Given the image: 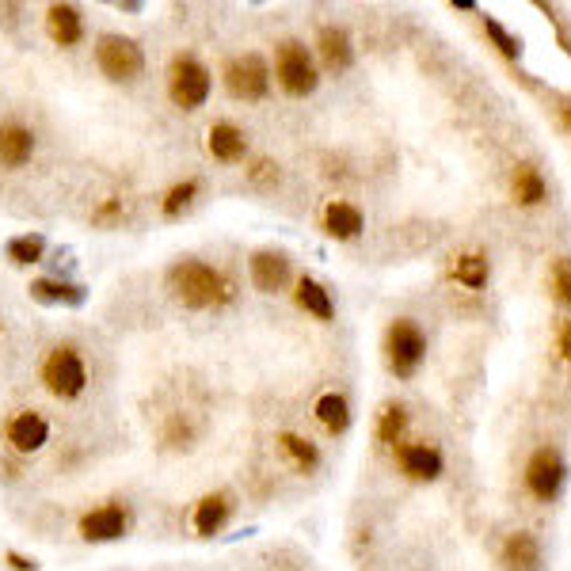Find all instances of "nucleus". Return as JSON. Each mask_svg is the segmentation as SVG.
Segmentation results:
<instances>
[{"instance_id":"obj_1","label":"nucleus","mask_w":571,"mask_h":571,"mask_svg":"<svg viewBox=\"0 0 571 571\" xmlns=\"http://www.w3.org/2000/svg\"><path fill=\"white\" fill-rule=\"evenodd\" d=\"M168 290L187 308H218L233 301V282L218 267L203 264V259H180L168 271Z\"/></svg>"},{"instance_id":"obj_2","label":"nucleus","mask_w":571,"mask_h":571,"mask_svg":"<svg viewBox=\"0 0 571 571\" xmlns=\"http://www.w3.org/2000/svg\"><path fill=\"white\" fill-rule=\"evenodd\" d=\"M423 359H427V336H423V328L412 316H397L389 324V331H385V362H389V369L400 381H408V377L420 374Z\"/></svg>"},{"instance_id":"obj_3","label":"nucleus","mask_w":571,"mask_h":571,"mask_svg":"<svg viewBox=\"0 0 571 571\" xmlns=\"http://www.w3.org/2000/svg\"><path fill=\"white\" fill-rule=\"evenodd\" d=\"M214 76L195 53H175L172 65H168V96L183 111H198V107L210 99Z\"/></svg>"},{"instance_id":"obj_4","label":"nucleus","mask_w":571,"mask_h":571,"mask_svg":"<svg viewBox=\"0 0 571 571\" xmlns=\"http://www.w3.org/2000/svg\"><path fill=\"white\" fill-rule=\"evenodd\" d=\"M42 385L58 400H76L88 389V366H84L81 351L73 343H58L42 359Z\"/></svg>"},{"instance_id":"obj_5","label":"nucleus","mask_w":571,"mask_h":571,"mask_svg":"<svg viewBox=\"0 0 571 571\" xmlns=\"http://www.w3.org/2000/svg\"><path fill=\"white\" fill-rule=\"evenodd\" d=\"M275 81L290 99H305L316 92L320 84V73H316L313 53L305 50L301 42H282L279 53H275Z\"/></svg>"},{"instance_id":"obj_6","label":"nucleus","mask_w":571,"mask_h":571,"mask_svg":"<svg viewBox=\"0 0 571 571\" xmlns=\"http://www.w3.org/2000/svg\"><path fill=\"white\" fill-rule=\"evenodd\" d=\"M221 81H226V92L233 99H244V104H259L271 92V69L259 53H236V58L226 61L221 69Z\"/></svg>"},{"instance_id":"obj_7","label":"nucleus","mask_w":571,"mask_h":571,"mask_svg":"<svg viewBox=\"0 0 571 571\" xmlns=\"http://www.w3.org/2000/svg\"><path fill=\"white\" fill-rule=\"evenodd\" d=\"M96 65L107 81H137L145 69V53L126 35H99L96 38Z\"/></svg>"},{"instance_id":"obj_8","label":"nucleus","mask_w":571,"mask_h":571,"mask_svg":"<svg viewBox=\"0 0 571 571\" xmlns=\"http://www.w3.org/2000/svg\"><path fill=\"white\" fill-rule=\"evenodd\" d=\"M568 481V461L557 446H542V450L530 453L526 461V491L542 503H552V499L564 491Z\"/></svg>"},{"instance_id":"obj_9","label":"nucleus","mask_w":571,"mask_h":571,"mask_svg":"<svg viewBox=\"0 0 571 571\" xmlns=\"http://www.w3.org/2000/svg\"><path fill=\"white\" fill-rule=\"evenodd\" d=\"M126 530H130V511H126V503H119V499L96 507V511H88L81 519V537L92 545L119 542V537H126Z\"/></svg>"},{"instance_id":"obj_10","label":"nucleus","mask_w":571,"mask_h":571,"mask_svg":"<svg viewBox=\"0 0 571 571\" xmlns=\"http://www.w3.org/2000/svg\"><path fill=\"white\" fill-rule=\"evenodd\" d=\"M397 465L408 481H420V484H430L442 476L446 461H442V450L430 442H400L397 446Z\"/></svg>"},{"instance_id":"obj_11","label":"nucleus","mask_w":571,"mask_h":571,"mask_svg":"<svg viewBox=\"0 0 571 571\" xmlns=\"http://www.w3.org/2000/svg\"><path fill=\"white\" fill-rule=\"evenodd\" d=\"M4 442L12 446V453H38L50 442V423L38 412H15L4 423Z\"/></svg>"},{"instance_id":"obj_12","label":"nucleus","mask_w":571,"mask_h":571,"mask_svg":"<svg viewBox=\"0 0 571 571\" xmlns=\"http://www.w3.org/2000/svg\"><path fill=\"white\" fill-rule=\"evenodd\" d=\"M248 275L259 293H275L290 282V259H286V252L259 248V252H252V259H248Z\"/></svg>"},{"instance_id":"obj_13","label":"nucleus","mask_w":571,"mask_h":571,"mask_svg":"<svg viewBox=\"0 0 571 571\" xmlns=\"http://www.w3.org/2000/svg\"><path fill=\"white\" fill-rule=\"evenodd\" d=\"M503 571H542L545 557H542V542H537L530 530H514L511 537L503 542Z\"/></svg>"},{"instance_id":"obj_14","label":"nucleus","mask_w":571,"mask_h":571,"mask_svg":"<svg viewBox=\"0 0 571 571\" xmlns=\"http://www.w3.org/2000/svg\"><path fill=\"white\" fill-rule=\"evenodd\" d=\"M46 35L53 38V46L69 50L84 38V15L76 4H50L46 8Z\"/></svg>"},{"instance_id":"obj_15","label":"nucleus","mask_w":571,"mask_h":571,"mask_svg":"<svg viewBox=\"0 0 571 571\" xmlns=\"http://www.w3.org/2000/svg\"><path fill=\"white\" fill-rule=\"evenodd\" d=\"M35 157V130L23 122H0V168H23Z\"/></svg>"},{"instance_id":"obj_16","label":"nucleus","mask_w":571,"mask_h":571,"mask_svg":"<svg viewBox=\"0 0 571 571\" xmlns=\"http://www.w3.org/2000/svg\"><path fill=\"white\" fill-rule=\"evenodd\" d=\"M316 53H320L324 69H331V73H347V69L354 65V42L351 35H347L343 27H320V35H316Z\"/></svg>"},{"instance_id":"obj_17","label":"nucleus","mask_w":571,"mask_h":571,"mask_svg":"<svg viewBox=\"0 0 571 571\" xmlns=\"http://www.w3.org/2000/svg\"><path fill=\"white\" fill-rule=\"evenodd\" d=\"M206 149H210V157L221 160V165H241V160L248 157V137H244V130L233 126V122H214L210 137H206Z\"/></svg>"},{"instance_id":"obj_18","label":"nucleus","mask_w":571,"mask_h":571,"mask_svg":"<svg viewBox=\"0 0 571 571\" xmlns=\"http://www.w3.org/2000/svg\"><path fill=\"white\" fill-rule=\"evenodd\" d=\"M229 514H233V499H229V491H210V496H203L195 503V534L198 537H214L221 534V526L229 522Z\"/></svg>"},{"instance_id":"obj_19","label":"nucleus","mask_w":571,"mask_h":571,"mask_svg":"<svg viewBox=\"0 0 571 571\" xmlns=\"http://www.w3.org/2000/svg\"><path fill=\"white\" fill-rule=\"evenodd\" d=\"M362 226H366V218H362L359 206L339 203V198L324 206V233H328L331 241H354V236L362 233Z\"/></svg>"},{"instance_id":"obj_20","label":"nucleus","mask_w":571,"mask_h":571,"mask_svg":"<svg viewBox=\"0 0 571 571\" xmlns=\"http://www.w3.org/2000/svg\"><path fill=\"white\" fill-rule=\"evenodd\" d=\"M31 297L42 301V305H84V297H88V290L76 282H65V279H35L31 282Z\"/></svg>"},{"instance_id":"obj_21","label":"nucleus","mask_w":571,"mask_h":571,"mask_svg":"<svg viewBox=\"0 0 571 571\" xmlns=\"http://www.w3.org/2000/svg\"><path fill=\"white\" fill-rule=\"evenodd\" d=\"M293 301H297V308H305L308 316H316V320H331L336 316V301H331V290L324 282L316 279H297V290H293Z\"/></svg>"},{"instance_id":"obj_22","label":"nucleus","mask_w":571,"mask_h":571,"mask_svg":"<svg viewBox=\"0 0 571 571\" xmlns=\"http://www.w3.org/2000/svg\"><path fill=\"white\" fill-rule=\"evenodd\" d=\"M511 195L519 206H542L549 198V183H545V175L534 165H519L511 175Z\"/></svg>"},{"instance_id":"obj_23","label":"nucleus","mask_w":571,"mask_h":571,"mask_svg":"<svg viewBox=\"0 0 571 571\" xmlns=\"http://www.w3.org/2000/svg\"><path fill=\"white\" fill-rule=\"evenodd\" d=\"M488 275H491V267L484 252H461V256L450 264V279L461 282L465 290H484V286H488Z\"/></svg>"},{"instance_id":"obj_24","label":"nucleus","mask_w":571,"mask_h":571,"mask_svg":"<svg viewBox=\"0 0 571 571\" xmlns=\"http://www.w3.org/2000/svg\"><path fill=\"white\" fill-rule=\"evenodd\" d=\"M316 420H320V427L328 430V435H343V430L351 427V404H347L343 392H324V397L316 400Z\"/></svg>"},{"instance_id":"obj_25","label":"nucleus","mask_w":571,"mask_h":571,"mask_svg":"<svg viewBox=\"0 0 571 571\" xmlns=\"http://www.w3.org/2000/svg\"><path fill=\"white\" fill-rule=\"evenodd\" d=\"M279 450L290 458V465L297 469V473H313L316 465H320V450H316V442H308V438L293 435V430H286L279 435Z\"/></svg>"},{"instance_id":"obj_26","label":"nucleus","mask_w":571,"mask_h":571,"mask_svg":"<svg viewBox=\"0 0 571 571\" xmlns=\"http://www.w3.org/2000/svg\"><path fill=\"white\" fill-rule=\"evenodd\" d=\"M404 430H408V408L404 404H385L381 412H377V442L381 446H392V450H397Z\"/></svg>"},{"instance_id":"obj_27","label":"nucleus","mask_w":571,"mask_h":571,"mask_svg":"<svg viewBox=\"0 0 571 571\" xmlns=\"http://www.w3.org/2000/svg\"><path fill=\"white\" fill-rule=\"evenodd\" d=\"M42 256H46V241L38 233H23L8 241V259H12V264L31 267V264H42Z\"/></svg>"},{"instance_id":"obj_28","label":"nucleus","mask_w":571,"mask_h":571,"mask_svg":"<svg viewBox=\"0 0 571 571\" xmlns=\"http://www.w3.org/2000/svg\"><path fill=\"white\" fill-rule=\"evenodd\" d=\"M195 195H198V180H183V183H175V187L165 195V203H160V214H165L168 221L180 218V214L187 210L191 203H195Z\"/></svg>"},{"instance_id":"obj_29","label":"nucleus","mask_w":571,"mask_h":571,"mask_svg":"<svg viewBox=\"0 0 571 571\" xmlns=\"http://www.w3.org/2000/svg\"><path fill=\"white\" fill-rule=\"evenodd\" d=\"M484 31H488V38H491V42H496V50L503 53V58H511V61H519V58H522V38H519V35H511V31H507L499 20H491V15H484Z\"/></svg>"},{"instance_id":"obj_30","label":"nucleus","mask_w":571,"mask_h":571,"mask_svg":"<svg viewBox=\"0 0 571 571\" xmlns=\"http://www.w3.org/2000/svg\"><path fill=\"white\" fill-rule=\"evenodd\" d=\"M552 293H557L560 305L571 308V259L560 256L557 264H552Z\"/></svg>"},{"instance_id":"obj_31","label":"nucleus","mask_w":571,"mask_h":571,"mask_svg":"<svg viewBox=\"0 0 571 571\" xmlns=\"http://www.w3.org/2000/svg\"><path fill=\"white\" fill-rule=\"evenodd\" d=\"M191 438H195V430H191V423L183 420V415H172L165 427V446H172V450H180V446H191Z\"/></svg>"},{"instance_id":"obj_32","label":"nucleus","mask_w":571,"mask_h":571,"mask_svg":"<svg viewBox=\"0 0 571 571\" xmlns=\"http://www.w3.org/2000/svg\"><path fill=\"white\" fill-rule=\"evenodd\" d=\"M248 180L256 183V187H271V183H279V165H271V160H256Z\"/></svg>"},{"instance_id":"obj_33","label":"nucleus","mask_w":571,"mask_h":571,"mask_svg":"<svg viewBox=\"0 0 571 571\" xmlns=\"http://www.w3.org/2000/svg\"><path fill=\"white\" fill-rule=\"evenodd\" d=\"M122 218V198H107L104 206H99L96 214H92V221L96 226H111V221H119Z\"/></svg>"},{"instance_id":"obj_34","label":"nucleus","mask_w":571,"mask_h":571,"mask_svg":"<svg viewBox=\"0 0 571 571\" xmlns=\"http://www.w3.org/2000/svg\"><path fill=\"white\" fill-rule=\"evenodd\" d=\"M557 351H560V359L571 362V320L560 324V336H557Z\"/></svg>"},{"instance_id":"obj_35","label":"nucleus","mask_w":571,"mask_h":571,"mask_svg":"<svg viewBox=\"0 0 571 571\" xmlns=\"http://www.w3.org/2000/svg\"><path fill=\"white\" fill-rule=\"evenodd\" d=\"M8 564H12V571H38L35 560L20 557V552H8Z\"/></svg>"},{"instance_id":"obj_36","label":"nucleus","mask_w":571,"mask_h":571,"mask_svg":"<svg viewBox=\"0 0 571 571\" xmlns=\"http://www.w3.org/2000/svg\"><path fill=\"white\" fill-rule=\"evenodd\" d=\"M453 12H481V4H476V0H453Z\"/></svg>"},{"instance_id":"obj_37","label":"nucleus","mask_w":571,"mask_h":571,"mask_svg":"<svg viewBox=\"0 0 571 571\" xmlns=\"http://www.w3.org/2000/svg\"><path fill=\"white\" fill-rule=\"evenodd\" d=\"M114 8H119V12H142V4H137V0H119Z\"/></svg>"},{"instance_id":"obj_38","label":"nucleus","mask_w":571,"mask_h":571,"mask_svg":"<svg viewBox=\"0 0 571 571\" xmlns=\"http://www.w3.org/2000/svg\"><path fill=\"white\" fill-rule=\"evenodd\" d=\"M560 111H564V119H568V126H571V104H564Z\"/></svg>"}]
</instances>
